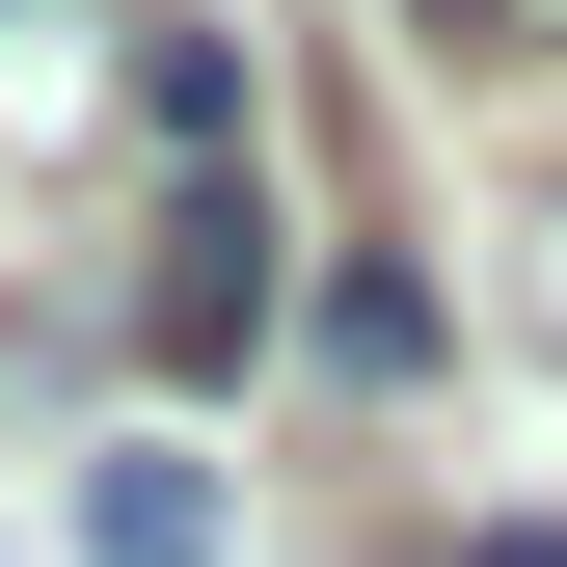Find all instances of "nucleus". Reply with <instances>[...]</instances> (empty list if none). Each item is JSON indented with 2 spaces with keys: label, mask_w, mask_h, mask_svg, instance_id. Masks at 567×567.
<instances>
[{
  "label": "nucleus",
  "mask_w": 567,
  "mask_h": 567,
  "mask_svg": "<svg viewBox=\"0 0 567 567\" xmlns=\"http://www.w3.org/2000/svg\"><path fill=\"white\" fill-rule=\"evenodd\" d=\"M135 135H163V163H244V135H270V82H244L217 28H135Z\"/></svg>",
  "instance_id": "3"
},
{
  "label": "nucleus",
  "mask_w": 567,
  "mask_h": 567,
  "mask_svg": "<svg viewBox=\"0 0 567 567\" xmlns=\"http://www.w3.org/2000/svg\"><path fill=\"white\" fill-rule=\"evenodd\" d=\"M460 567H567V514H486V540H460Z\"/></svg>",
  "instance_id": "7"
},
{
  "label": "nucleus",
  "mask_w": 567,
  "mask_h": 567,
  "mask_svg": "<svg viewBox=\"0 0 567 567\" xmlns=\"http://www.w3.org/2000/svg\"><path fill=\"white\" fill-rule=\"evenodd\" d=\"M109 109H135V0H0V163H54Z\"/></svg>",
  "instance_id": "2"
},
{
  "label": "nucleus",
  "mask_w": 567,
  "mask_h": 567,
  "mask_svg": "<svg viewBox=\"0 0 567 567\" xmlns=\"http://www.w3.org/2000/svg\"><path fill=\"white\" fill-rule=\"evenodd\" d=\"M270 298H298V217H270V135H244V163L163 189V298H135V324H163V379H244Z\"/></svg>",
  "instance_id": "1"
},
{
  "label": "nucleus",
  "mask_w": 567,
  "mask_h": 567,
  "mask_svg": "<svg viewBox=\"0 0 567 567\" xmlns=\"http://www.w3.org/2000/svg\"><path fill=\"white\" fill-rule=\"evenodd\" d=\"M82 567H217V460H82Z\"/></svg>",
  "instance_id": "4"
},
{
  "label": "nucleus",
  "mask_w": 567,
  "mask_h": 567,
  "mask_svg": "<svg viewBox=\"0 0 567 567\" xmlns=\"http://www.w3.org/2000/svg\"><path fill=\"white\" fill-rule=\"evenodd\" d=\"M324 379H379V405L433 379V270H324Z\"/></svg>",
  "instance_id": "5"
},
{
  "label": "nucleus",
  "mask_w": 567,
  "mask_h": 567,
  "mask_svg": "<svg viewBox=\"0 0 567 567\" xmlns=\"http://www.w3.org/2000/svg\"><path fill=\"white\" fill-rule=\"evenodd\" d=\"M540 324H567V217H540Z\"/></svg>",
  "instance_id": "8"
},
{
  "label": "nucleus",
  "mask_w": 567,
  "mask_h": 567,
  "mask_svg": "<svg viewBox=\"0 0 567 567\" xmlns=\"http://www.w3.org/2000/svg\"><path fill=\"white\" fill-rule=\"evenodd\" d=\"M433 28H460V54H567V0H433Z\"/></svg>",
  "instance_id": "6"
}]
</instances>
